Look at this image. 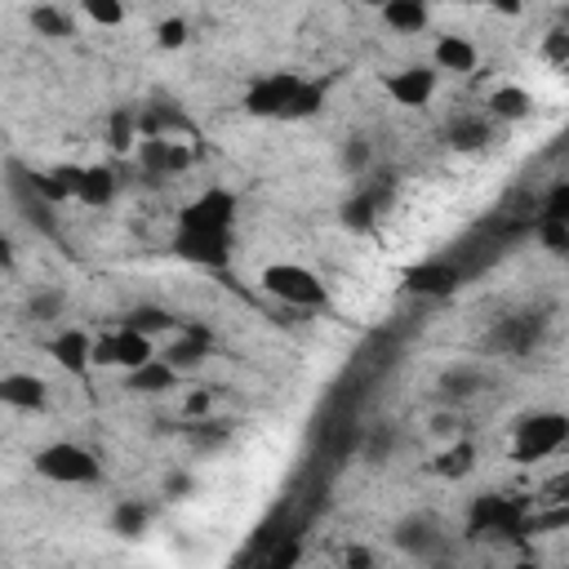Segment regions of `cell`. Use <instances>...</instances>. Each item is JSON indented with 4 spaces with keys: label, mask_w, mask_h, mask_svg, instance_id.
<instances>
[{
    "label": "cell",
    "mask_w": 569,
    "mask_h": 569,
    "mask_svg": "<svg viewBox=\"0 0 569 569\" xmlns=\"http://www.w3.org/2000/svg\"><path fill=\"white\" fill-rule=\"evenodd\" d=\"M320 102H325V89L293 71H271L244 93V107L267 120H307L320 111Z\"/></svg>",
    "instance_id": "obj_1"
},
{
    "label": "cell",
    "mask_w": 569,
    "mask_h": 569,
    "mask_svg": "<svg viewBox=\"0 0 569 569\" xmlns=\"http://www.w3.org/2000/svg\"><path fill=\"white\" fill-rule=\"evenodd\" d=\"M258 284H262V293H271L284 307H298V311L325 307V280L302 262H267Z\"/></svg>",
    "instance_id": "obj_2"
},
{
    "label": "cell",
    "mask_w": 569,
    "mask_h": 569,
    "mask_svg": "<svg viewBox=\"0 0 569 569\" xmlns=\"http://www.w3.org/2000/svg\"><path fill=\"white\" fill-rule=\"evenodd\" d=\"M36 476L53 480V485H98L102 480V462L93 449L76 445V440H53L44 449H36Z\"/></svg>",
    "instance_id": "obj_3"
},
{
    "label": "cell",
    "mask_w": 569,
    "mask_h": 569,
    "mask_svg": "<svg viewBox=\"0 0 569 569\" xmlns=\"http://www.w3.org/2000/svg\"><path fill=\"white\" fill-rule=\"evenodd\" d=\"M565 440H569V418H565V413H556V409L529 413V418L516 427V436H511V458H516V462H542V458L560 453Z\"/></svg>",
    "instance_id": "obj_4"
},
{
    "label": "cell",
    "mask_w": 569,
    "mask_h": 569,
    "mask_svg": "<svg viewBox=\"0 0 569 569\" xmlns=\"http://www.w3.org/2000/svg\"><path fill=\"white\" fill-rule=\"evenodd\" d=\"M147 356H156V347H151V338L147 333H138L133 325H116V329H107L102 338H93V365H107V369H138Z\"/></svg>",
    "instance_id": "obj_5"
},
{
    "label": "cell",
    "mask_w": 569,
    "mask_h": 569,
    "mask_svg": "<svg viewBox=\"0 0 569 569\" xmlns=\"http://www.w3.org/2000/svg\"><path fill=\"white\" fill-rule=\"evenodd\" d=\"M236 196L227 191V187H209V191H200L196 200H187L182 204V213H178V227H196V231H231L236 227Z\"/></svg>",
    "instance_id": "obj_6"
},
{
    "label": "cell",
    "mask_w": 569,
    "mask_h": 569,
    "mask_svg": "<svg viewBox=\"0 0 569 569\" xmlns=\"http://www.w3.org/2000/svg\"><path fill=\"white\" fill-rule=\"evenodd\" d=\"M173 249H178V258H187V262H196V267H227V262H231V231L178 227Z\"/></svg>",
    "instance_id": "obj_7"
},
{
    "label": "cell",
    "mask_w": 569,
    "mask_h": 569,
    "mask_svg": "<svg viewBox=\"0 0 569 569\" xmlns=\"http://www.w3.org/2000/svg\"><path fill=\"white\" fill-rule=\"evenodd\" d=\"M436 80L440 71L427 67V62H413V67H400L387 76V93L400 102V107H427L436 98Z\"/></svg>",
    "instance_id": "obj_8"
},
{
    "label": "cell",
    "mask_w": 569,
    "mask_h": 569,
    "mask_svg": "<svg viewBox=\"0 0 569 569\" xmlns=\"http://www.w3.org/2000/svg\"><path fill=\"white\" fill-rule=\"evenodd\" d=\"M391 542H396L400 551H409V556H436V547L445 542V533H440V520H436V516L413 511V516L396 520Z\"/></svg>",
    "instance_id": "obj_9"
},
{
    "label": "cell",
    "mask_w": 569,
    "mask_h": 569,
    "mask_svg": "<svg viewBox=\"0 0 569 569\" xmlns=\"http://www.w3.org/2000/svg\"><path fill=\"white\" fill-rule=\"evenodd\" d=\"M142 164L151 173H178L191 164V142H178L169 133H142V147H138Z\"/></svg>",
    "instance_id": "obj_10"
},
{
    "label": "cell",
    "mask_w": 569,
    "mask_h": 569,
    "mask_svg": "<svg viewBox=\"0 0 569 569\" xmlns=\"http://www.w3.org/2000/svg\"><path fill=\"white\" fill-rule=\"evenodd\" d=\"M0 405L36 413L49 405V382L40 373H0Z\"/></svg>",
    "instance_id": "obj_11"
},
{
    "label": "cell",
    "mask_w": 569,
    "mask_h": 569,
    "mask_svg": "<svg viewBox=\"0 0 569 569\" xmlns=\"http://www.w3.org/2000/svg\"><path fill=\"white\" fill-rule=\"evenodd\" d=\"M49 356H53L62 369L80 373V369L93 365V338H89L84 329H58V333L49 338Z\"/></svg>",
    "instance_id": "obj_12"
},
{
    "label": "cell",
    "mask_w": 569,
    "mask_h": 569,
    "mask_svg": "<svg viewBox=\"0 0 569 569\" xmlns=\"http://www.w3.org/2000/svg\"><path fill=\"white\" fill-rule=\"evenodd\" d=\"M520 520H525V511H520L516 502H507V498H489V493H485V498L476 502L471 529H476V533H485V529H493V533H516Z\"/></svg>",
    "instance_id": "obj_13"
},
{
    "label": "cell",
    "mask_w": 569,
    "mask_h": 569,
    "mask_svg": "<svg viewBox=\"0 0 569 569\" xmlns=\"http://www.w3.org/2000/svg\"><path fill=\"white\" fill-rule=\"evenodd\" d=\"M476 62H480V53H476V44H471L467 36H440V40L431 44V67H436V71H458V76H467V71H476Z\"/></svg>",
    "instance_id": "obj_14"
},
{
    "label": "cell",
    "mask_w": 569,
    "mask_h": 569,
    "mask_svg": "<svg viewBox=\"0 0 569 569\" xmlns=\"http://www.w3.org/2000/svg\"><path fill=\"white\" fill-rule=\"evenodd\" d=\"M71 200H80L89 209L111 204L116 200V173L107 164H80V178H76V196Z\"/></svg>",
    "instance_id": "obj_15"
},
{
    "label": "cell",
    "mask_w": 569,
    "mask_h": 569,
    "mask_svg": "<svg viewBox=\"0 0 569 569\" xmlns=\"http://www.w3.org/2000/svg\"><path fill=\"white\" fill-rule=\"evenodd\" d=\"M178 373H191V369H200L204 365V356H209V333L204 329H178V338L160 351Z\"/></svg>",
    "instance_id": "obj_16"
},
{
    "label": "cell",
    "mask_w": 569,
    "mask_h": 569,
    "mask_svg": "<svg viewBox=\"0 0 569 569\" xmlns=\"http://www.w3.org/2000/svg\"><path fill=\"white\" fill-rule=\"evenodd\" d=\"M458 284H462V276H458L453 262H427V267H413V271H409V289H413V293L445 298V293H453Z\"/></svg>",
    "instance_id": "obj_17"
},
{
    "label": "cell",
    "mask_w": 569,
    "mask_h": 569,
    "mask_svg": "<svg viewBox=\"0 0 569 569\" xmlns=\"http://www.w3.org/2000/svg\"><path fill=\"white\" fill-rule=\"evenodd\" d=\"M178 378H182V373H178L164 356H147L138 369H129V387H133V391H147V396H156V391H173Z\"/></svg>",
    "instance_id": "obj_18"
},
{
    "label": "cell",
    "mask_w": 569,
    "mask_h": 569,
    "mask_svg": "<svg viewBox=\"0 0 569 569\" xmlns=\"http://www.w3.org/2000/svg\"><path fill=\"white\" fill-rule=\"evenodd\" d=\"M382 22L391 31L418 36V31H427V0H387L382 4Z\"/></svg>",
    "instance_id": "obj_19"
},
{
    "label": "cell",
    "mask_w": 569,
    "mask_h": 569,
    "mask_svg": "<svg viewBox=\"0 0 569 569\" xmlns=\"http://www.w3.org/2000/svg\"><path fill=\"white\" fill-rule=\"evenodd\" d=\"M529 111H533V98L520 84H498L493 98H489V116L493 120H525Z\"/></svg>",
    "instance_id": "obj_20"
},
{
    "label": "cell",
    "mask_w": 569,
    "mask_h": 569,
    "mask_svg": "<svg viewBox=\"0 0 569 569\" xmlns=\"http://www.w3.org/2000/svg\"><path fill=\"white\" fill-rule=\"evenodd\" d=\"M31 27H36V36H44V40H67V36H76V18H71L67 9H58V4H36V9H31Z\"/></svg>",
    "instance_id": "obj_21"
},
{
    "label": "cell",
    "mask_w": 569,
    "mask_h": 569,
    "mask_svg": "<svg viewBox=\"0 0 569 569\" xmlns=\"http://www.w3.org/2000/svg\"><path fill=\"white\" fill-rule=\"evenodd\" d=\"M147 525H151V511H147L138 498H124V502L111 507V529H116L120 538H142Z\"/></svg>",
    "instance_id": "obj_22"
},
{
    "label": "cell",
    "mask_w": 569,
    "mask_h": 569,
    "mask_svg": "<svg viewBox=\"0 0 569 569\" xmlns=\"http://www.w3.org/2000/svg\"><path fill=\"white\" fill-rule=\"evenodd\" d=\"M533 338H538V325H533L529 316H516V320H507V325L493 333V342H498L502 351H529Z\"/></svg>",
    "instance_id": "obj_23"
},
{
    "label": "cell",
    "mask_w": 569,
    "mask_h": 569,
    "mask_svg": "<svg viewBox=\"0 0 569 569\" xmlns=\"http://www.w3.org/2000/svg\"><path fill=\"white\" fill-rule=\"evenodd\" d=\"M449 142H453L458 151H476V147H485V142H489V120H476V116L453 120V124H449Z\"/></svg>",
    "instance_id": "obj_24"
},
{
    "label": "cell",
    "mask_w": 569,
    "mask_h": 569,
    "mask_svg": "<svg viewBox=\"0 0 569 569\" xmlns=\"http://www.w3.org/2000/svg\"><path fill=\"white\" fill-rule=\"evenodd\" d=\"M124 325H133L138 333H147V338H156V333H164V329H173V316H169L164 307H156V302H147V307H133V311L124 316Z\"/></svg>",
    "instance_id": "obj_25"
},
{
    "label": "cell",
    "mask_w": 569,
    "mask_h": 569,
    "mask_svg": "<svg viewBox=\"0 0 569 569\" xmlns=\"http://www.w3.org/2000/svg\"><path fill=\"white\" fill-rule=\"evenodd\" d=\"M373 218H378L373 196H356V200H347V204H342V222H347V227H356V231L373 227Z\"/></svg>",
    "instance_id": "obj_26"
},
{
    "label": "cell",
    "mask_w": 569,
    "mask_h": 569,
    "mask_svg": "<svg viewBox=\"0 0 569 569\" xmlns=\"http://www.w3.org/2000/svg\"><path fill=\"white\" fill-rule=\"evenodd\" d=\"M62 311H67V293L62 289H40L31 298V316L36 320H62Z\"/></svg>",
    "instance_id": "obj_27"
},
{
    "label": "cell",
    "mask_w": 569,
    "mask_h": 569,
    "mask_svg": "<svg viewBox=\"0 0 569 569\" xmlns=\"http://www.w3.org/2000/svg\"><path fill=\"white\" fill-rule=\"evenodd\" d=\"M471 467H476V449H471V445H453V449L436 462V471H440V476H467Z\"/></svg>",
    "instance_id": "obj_28"
},
{
    "label": "cell",
    "mask_w": 569,
    "mask_h": 569,
    "mask_svg": "<svg viewBox=\"0 0 569 569\" xmlns=\"http://www.w3.org/2000/svg\"><path fill=\"white\" fill-rule=\"evenodd\" d=\"M80 4L98 27H120L124 22V0H80Z\"/></svg>",
    "instance_id": "obj_29"
},
{
    "label": "cell",
    "mask_w": 569,
    "mask_h": 569,
    "mask_svg": "<svg viewBox=\"0 0 569 569\" xmlns=\"http://www.w3.org/2000/svg\"><path fill=\"white\" fill-rule=\"evenodd\" d=\"M538 231H542V240H547V249H551V253H565V244H569V218H556V213H542V222H538Z\"/></svg>",
    "instance_id": "obj_30"
},
{
    "label": "cell",
    "mask_w": 569,
    "mask_h": 569,
    "mask_svg": "<svg viewBox=\"0 0 569 569\" xmlns=\"http://www.w3.org/2000/svg\"><path fill=\"white\" fill-rule=\"evenodd\" d=\"M187 36H191L187 18H164V22H160V31H156V44H160V49H182V44H187Z\"/></svg>",
    "instance_id": "obj_31"
},
{
    "label": "cell",
    "mask_w": 569,
    "mask_h": 569,
    "mask_svg": "<svg viewBox=\"0 0 569 569\" xmlns=\"http://www.w3.org/2000/svg\"><path fill=\"white\" fill-rule=\"evenodd\" d=\"M369 160H373V151H369V142H365V138H351V142L342 147V164H347L351 173H365V169H369Z\"/></svg>",
    "instance_id": "obj_32"
},
{
    "label": "cell",
    "mask_w": 569,
    "mask_h": 569,
    "mask_svg": "<svg viewBox=\"0 0 569 569\" xmlns=\"http://www.w3.org/2000/svg\"><path fill=\"white\" fill-rule=\"evenodd\" d=\"M133 129H138V116H129V111H120L116 120H111V142L120 147V151H129L138 138H133Z\"/></svg>",
    "instance_id": "obj_33"
},
{
    "label": "cell",
    "mask_w": 569,
    "mask_h": 569,
    "mask_svg": "<svg viewBox=\"0 0 569 569\" xmlns=\"http://www.w3.org/2000/svg\"><path fill=\"white\" fill-rule=\"evenodd\" d=\"M480 387V373L476 369H453V373H445V391H453V396H471Z\"/></svg>",
    "instance_id": "obj_34"
},
{
    "label": "cell",
    "mask_w": 569,
    "mask_h": 569,
    "mask_svg": "<svg viewBox=\"0 0 569 569\" xmlns=\"http://www.w3.org/2000/svg\"><path fill=\"white\" fill-rule=\"evenodd\" d=\"M391 445H396V436H391V431H387V427H378V431H373V436H369V445H365V453H369V458H373V462H378V458H382V453H387V449H391Z\"/></svg>",
    "instance_id": "obj_35"
},
{
    "label": "cell",
    "mask_w": 569,
    "mask_h": 569,
    "mask_svg": "<svg viewBox=\"0 0 569 569\" xmlns=\"http://www.w3.org/2000/svg\"><path fill=\"white\" fill-rule=\"evenodd\" d=\"M449 4H493L502 13H520V0H449Z\"/></svg>",
    "instance_id": "obj_36"
},
{
    "label": "cell",
    "mask_w": 569,
    "mask_h": 569,
    "mask_svg": "<svg viewBox=\"0 0 569 569\" xmlns=\"http://www.w3.org/2000/svg\"><path fill=\"white\" fill-rule=\"evenodd\" d=\"M13 240H9V231H0V267H13Z\"/></svg>",
    "instance_id": "obj_37"
},
{
    "label": "cell",
    "mask_w": 569,
    "mask_h": 569,
    "mask_svg": "<svg viewBox=\"0 0 569 569\" xmlns=\"http://www.w3.org/2000/svg\"><path fill=\"white\" fill-rule=\"evenodd\" d=\"M209 405H213V400H209V396H191V400H187V413H204V409H209Z\"/></svg>",
    "instance_id": "obj_38"
},
{
    "label": "cell",
    "mask_w": 569,
    "mask_h": 569,
    "mask_svg": "<svg viewBox=\"0 0 569 569\" xmlns=\"http://www.w3.org/2000/svg\"><path fill=\"white\" fill-rule=\"evenodd\" d=\"M365 4H378V9H382V4H387V0H365Z\"/></svg>",
    "instance_id": "obj_39"
}]
</instances>
